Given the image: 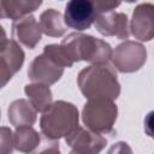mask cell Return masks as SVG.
I'll use <instances>...</instances> for the list:
<instances>
[{"label": "cell", "mask_w": 154, "mask_h": 154, "mask_svg": "<svg viewBox=\"0 0 154 154\" xmlns=\"http://www.w3.org/2000/svg\"><path fill=\"white\" fill-rule=\"evenodd\" d=\"M77 84L88 100L114 101L120 94L117 73L107 64H94L81 70L77 76Z\"/></svg>", "instance_id": "6da1fadb"}, {"label": "cell", "mask_w": 154, "mask_h": 154, "mask_svg": "<svg viewBox=\"0 0 154 154\" xmlns=\"http://www.w3.org/2000/svg\"><path fill=\"white\" fill-rule=\"evenodd\" d=\"M60 46L75 64L76 61H89L94 64H107L112 59L111 46L100 38L82 32H71L64 37Z\"/></svg>", "instance_id": "7a4b0ae2"}, {"label": "cell", "mask_w": 154, "mask_h": 154, "mask_svg": "<svg viewBox=\"0 0 154 154\" xmlns=\"http://www.w3.org/2000/svg\"><path fill=\"white\" fill-rule=\"evenodd\" d=\"M78 109L73 103L59 100L42 113L40 129L46 138L57 141L69 136L78 126Z\"/></svg>", "instance_id": "3957f363"}, {"label": "cell", "mask_w": 154, "mask_h": 154, "mask_svg": "<svg viewBox=\"0 0 154 154\" xmlns=\"http://www.w3.org/2000/svg\"><path fill=\"white\" fill-rule=\"evenodd\" d=\"M118 116V107L111 100H88L82 109V122L97 134H111Z\"/></svg>", "instance_id": "277c9868"}, {"label": "cell", "mask_w": 154, "mask_h": 154, "mask_svg": "<svg viewBox=\"0 0 154 154\" xmlns=\"http://www.w3.org/2000/svg\"><path fill=\"white\" fill-rule=\"evenodd\" d=\"M114 67L123 73L138 71L147 60L146 47L135 41H125L116 47L112 53Z\"/></svg>", "instance_id": "5b68a950"}, {"label": "cell", "mask_w": 154, "mask_h": 154, "mask_svg": "<svg viewBox=\"0 0 154 154\" xmlns=\"http://www.w3.org/2000/svg\"><path fill=\"white\" fill-rule=\"evenodd\" d=\"M2 38L0 43V78L1 87L13 77V75L20 70L25 54L20 46L14 40H7L4 28H1Z\"/></svg>", "instance_id": "8992f818"}, {"label": "cell", "mask_w": 154, "mask_h": 154, "mask_svg": "<svg viewBox=\"0 0 154 154\" xmlns=\"http://www.w3.org/2000/svg\"><path fill=\"white\" fill-rule=\"evenodd\" d=\"M97 17L95 1L71 0L65 6L64 20L66 26L77 31L89 29Z\"/></svg>", "instance_id": "52a82bcc"}, {"label": "cell", "mask_w": 154, "mask_h": 154, "mask_svg": "<svg viewBox=\"0 0 154 154\" xmlns=\"http://www.w3.org/2000/svg\"><path fill=\"white\" fill-rule=\"evenodd\" d=\"M67 146L78 154H99L107 144V140L101 134L89 129L77 126L69 136L65 137Z\"/></svg>", "instance_id": "ba28073f"}, {"label": "cell", "mask_w": 154, "mask_h": 154, "mask_svg": "<svg viewBox=\"0 0 154 154\" xmlns=\"http://www.w3.org/2000/svg\"><path fill=\"white\" fill-rule=\"evenodd\" d=\"M64 73V67L58 65L45 53L34 58L28 69V77L34 83L51 85L60 79Z\"/></svg>", "instance_id": "9c48e42d"}, {"label": "cell", "mask_w": 154, "mask_h": 154, "mask_svg": "<svg viewBox=\"0 0 154 154\" xmlns=\"http://www.w3.org/2000/svg\"><path fill=\"white\" fill-rule=\"evenodd\" d=\"M130 32L140 41L154 38V5L143 2L135 7L130 22Z\"/></svg>", "instance_id": "30bf717a"}, {"label": "cell", "mask_w": 154, "mask_h": 154, "mask_svg": "<svg viewBox=\"0 0 154 154\" xmlns=\"http://www.w3.org/2000/svg\"><path fill=\"white\" fill-rule=\"evenodd\" d=\"M96 30L103 36H116L117 38L124 40L130 35L128 16L123 12H105L99 13L95 19Z\"/></svg>", "instance_id": "8fae6325"}, {"label": "cell", "mask_w": 154, "mask_h": 154, "mask_svg": "<svg viewBox=\"0 0 154 154\" xmlns=\"http://www.w3.org/2000/svg\"><path fill=\"white\" fill-rule=\"evenodd\" d=\"M42 30L35 17L29 14L12 23V37L29 49H34L40 42Z\"/></svg>", "instance_id": "7c38bea8"}, {"label": "cell", "mask_w": 154, "mask_h": 154, "mask_svg": "<svg viewBox=\"0 0 154 154\" xmlns=\"http://www.w3.org/2000/svg\"><path fill=\"white\" fill-rule=\"evenodd\" d=\"M36 114L37 111L30 101L25 99L14 100L8 107V120L16 128L34 125L36 122Z\"/></svg>", "instance_id": "4fadbf2b"}, {"label": "cell", "mask_w": 154, "mask_h": 154, "mask_svg": "<svg viewBox=\"0 0 154 154\" xmlns=\"http://www.w3.org/2000/svg\"><path fill=\"white\" fill-rule=\"evenodd\" d=\"M41 4V1L34 0H2L0 2L1 18H10L13 20L20 19L37 10Z\"/></svg>", "instance_id": "5bb4252c"}, {"label": "cell", "mask_w": 154, "mask_h": 154, "mask_svg": "<svg viewBox=\"0 0 154 154\" xmlns=\"http://www.w3.org/2000/svg\"><path fill=\"white\" fill-rule=\"evenodd\" d=\"M40 26L45 35L52 37H60L66 31V24L63 14L54 8H48L41 13Z\"/></svg>", "instance_id": "9a60e30c"}, {"label": "cell", "mask_w": 154, "mask_h": 154, "mask_svg": "<svg viewBox=\"0 0 154 154\" xmlns=\"http://www.w3.org/2000/svg\"><path fill=\"white\" fill-rule=\"evenodd\" d=\"M25 95L28 96L30 103L37 112H46L52 105V91L49 85L31 83L26 84L24 88Z\"/></svg>", "instance_id": "2e32d148"}, {"label": "cell", "mask_w": 154, "mask_h": 154, "mask_svg": "<svg viewBox=\"0 0 154 154\" xmlns=\"http://www.w3.org/2000/svg\"><path fill=\"white\" fill-rule=\"evenodd\" d=\"M13 142L17 150L30 154L40 146V135L32 126H19L14 130Z\"/></svg>", "instance_id": "e0dca14e"}, {"label": "cell", "mask_w": 154, "mask_h": 154, "mask_svg": "<svg viewBox=\"0 0 154 154\" xmlns=\"http://www.w3.org/2000/svg\"><path fill=\"white\" fill-rule=\"evenodd\" d=\"M43 53L46 55H48L52 60H54L58 65L63 66V67H71L73 65L72 60L67 57V54L65 53V51L63 49V47L57 43H52V45H47L43 48Z\"/></svg>", "instance_id": "ac0fdd59"}, {"label": "cell", "mask_w": 154, "mask_h": 154, "mask_svg": "<svg viewBox=\"0 0 154 154\" xmlns=\"http://www.w3.org/2000/svg\"><path fill=\"white\" fill-rule=\"evenodd\" d=\"M14 148V142H13V135L12 131L2 126L1 128V154H11Z\"/></svg>", "instance_id": "d6986e66"}, {"label": "cell", "mask_w": 154, "mask_h": 154, "mask_svg": "<svg viewBox=\"0 0 154 154\" xmlns=\"http://www.w3.org/2000/svg\"><path fill=\"white\" fill-rule=\"evenodd\" d=\"M30 154H60L59 143L52 140H48V141L46 140Z\"/></svg>", "instance_id": "ffe728a7"}, {"label": "cell", "mask_w": 154, "mask_h": 154, "mask_svg": "<svg viewBox=\"0 0 154 154\" xmlns=\"http://www.w3.org/2000/svg\"><path fill=\"white\" fill-rule=\"evenodd\" d=\"M107 154H132V149L126 142L119 141L108 149Z\"/></svg>", "instance_id": "44dd1931"}, {"label": "cell", "mask_w": 154, "mask_h": 154, "mask_svg": "<svg viewBox=\"0 0 154 154\" xmlns=\"http://www.w3.org/2000/svg\"><path fill=\"white\" fill-rule=\"evenodd\" d=\"M143 126H144V131L146 134L154 140V109L148 112L147 116L144 117L143 120Z\"/></svg>", "instance_id": "7402d4cb"}, {"label": "cell", "mask_w": 154, "mask_h": 154, "mask_svg": "<svg viewBox=\"0 0 154 154\" xmlns=\"http://www.w3.org/2000/svg\"><path fill=\"white\" fill-rule=\"evenodd\" d=\"M96 5V10H97V14L99 13H105V12H109L113 11L116 7H118L120 5V2H116V1H95Z\"/></svg>", "instance_id": "603a6c76"}, {"label": "cell", "mask_w": 154, "mask_h": 154, "mask_svg": "<svg viewBox=\"0 0 154 154\" xmlns=\"http://www.w3.org/2000/svg\"><path fill=\"white\" fill-rule=\"evenodd\" d=\"M69 154H78V153H77V152H75V150H71Z\"/></svg>", "instance_id": "cb8c5ba5"}]
</instances>
